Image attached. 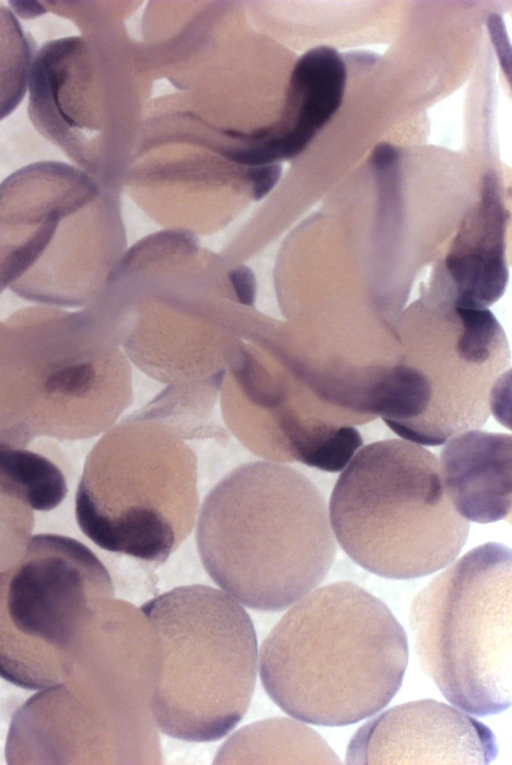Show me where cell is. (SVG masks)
<instances>
[{
  "label": "cell",
  "mask_w": 512,
  "mask_h": 765,
  "mask_svg": "<svg viewBox=\"0 0 512 765\" xmlns=\"http://www.w3.org/2000/svg\"><path fill=\"white\" fill-rule=\"evenodd\" d=\"M159 668V640L141 608L104 600L61 681L16 712L26 750L41 764L161 763L151 710Z\"/></svg>",
  "instance_id": "cell-1"
},
{
  "label": "cell",
  "mask_w": 512,
  "mask_h": 765,
  "mask_svg": "<svg viewBox=\"0 0 512 765\" xmlns=\"http://www.w3.org/2000/svg\"><path fill=\"white\" fill-rule=\"evenodd\" d=\"M407 664V636L391 610L347 581L298 600L260 649L269 697L296 720L329 727L383 709L400 689Z\"/></svg>",
  "instance_id": "cell-2"
},
{
  "label": "cell",
  "mask_w": 512,
  "mask_h": 765,
  "mask_svg": "<svg viewBox=\"0 0 512 765\" xmlns=\"http://www.w3.org/2000/svg\"><path fill=\"white\" fill-rule=\"evenodd\" d=\"M197 547L213 581L263 611H280L313 591L336 556L328 507L303 473L272 461L244 464L207 495Z\"/></svg>",
  "instance_id": "cell-3"
},
{
  "label": "cell",
  "mask_w": 512,
  "mask_h": 765,
  "mask_svg": "<svg viewBox=\"0 0 512 765\" xmlns=\"http://www.w3.org/2000/svg\"><path fill=\"white\" fill-rule=\"evenodd\" d=\"M328 513L343 551L390 579L419 578L448 566L469 533V522L444 490L438 459L407 440L358 449L333 488Z\"/></svg>",
  "instance_id": "cell-4"
},
{
  "label": "cell",
  "mask_w": 512,
  "mask_h": 765,
  "mask_svg": "<svg viewBox=\"0 0 512 765\" xmlns=\"http://www.w3.org/2000/svg\"><path fill=\"white\" fill-rule=\"evenodd\" d=\"M189 436L144 408L113 425L86 459L75 498L100 548L162 564L195 523L197 458Z\"/></svg>",
  "instance_id": "cell-5"
},
{
  "label": "cell",
  "mask_w": 512,
  "mask_h": 765,
  "mask_svg": "<svg viewBox=\"0 0 512 765\" xmlns=\"http://www.w3.org/2000/svg\"><path fill=\"white\" fill-rule=\"evenodd\" d=\"M88 174L41 161L0 184V293L56 306L89 304L109 278L115 216Z\"/></svg>",
  "instance_id": "cell-6"
},
{
  "label": "cell",
  "mask_w": 512,
  "mask_h": 765,
  "mask_svg": "<svg viewBox=\"0 0 512 765\" xmlns=\"http://www.w3.org/2000/svg\"><path fill=\"white\" fill-rule=\"evenodd\" d=\"M141 610L160 645L151 710L157 728L191 742L215 741L245 715L257 677V639L245 609L204 585L174 588Z\"/></svg>",
  "instance_id": "cell-7"
},
{
  "label": "cell",
  "mask_w": 512,
  "mask_h": 765,
  "mask_svg": "<svg viewBox=\"0 0 512 765\" xmlns=\"http://www.w3.org/2000/svg\"><path fill=\"white\" fill-rule=\"evenodd\" d=\"M511 583V549L485 543L431 580L410 607L423 671L447 701L476 716L511 704Z\"/></svg>",
  "instance_id": "cell-8"
},
{
  "label": "cell",
  "mask_w": 512,
  "mask_h": 765,
  "mask_svg": "<svg viewBox=\"0 0 512 765\" xmlns=\"http://www.w3.org/2000/svg\"><path fill=\"white\" fill-rule=\"evenodd\" d=\"M113 596L107 569L81 542L31 538L24 555L0 571V677L33 690L61 681L84 627Z\"/></svg>",
  "instance_id": "cell-9"
},
{
  "label": "cell",
  "mask_w": 512,
  "mask_h": 765,
  "mask_svg": "<svg viewBox=\"0 0 512 765\" xmlns=\"http://www.w3.org/2000/svg\"><path fill=\"white\" fill-rule=\"evenodd\" d=\"M222 411L235 437L267 461L337 472L362 445L350 418L319 401L286 369L250 354L231 364Z\"/></svg>",
  "instance_id": "cell-10"
},
{
  "label": "cell",
  "mask_w": 512,
  "mask_h": 765,
  "mask_svg": "<svg viewBox=\"0 0 512 765\" xmlns=\"http://www.w3.org/2000/svg\"><path fill=\"white\" fill-rule=\"evenodd\" d=\"M28 114L38 132L78 166L111 169L110 84L104 47L90 32L46 42L29 75Z\"/></svg>",
  "instance_id": "cell-11"
},
{
  "label": "cell",
  "mask_w": 512,
  "mask_h": 765,
  "mask_svg": "<svg viewBox=\"0 0 512 765\" xmlns=\"http://www.w3.org/2000/svg\"><path fill=\"white\" fill-rule=\"evenodd\" d=\"M81 354L60 309L30 307L0 323V447L55 436Z\"/></svg>",
  "instance_id": "cell-12"
},
{
  "label": "cell",
  "mask_w": 512,
  "mask_h": 765,
  "mask_svg": "<svg viewBox=\"0 0 512 765\" xmlns=\"http://www.w3.org/2000/svg\"><path fill=\"white\" fill-rule=\"evenodd\" d=\"M497 756L492 731L470 715L434 699L393 706L351 738L347 764H477Z\"/></svg>",
  "instance_id": "cell-13"
},
{
  "label": "cell",
  "mask_w": 512,
  "mask_h": 765,
  "mask_svg": "<svg viewBox=\"0 0 512 765\" xmlns=\"http://www.w3.org/2000/svg\"><path fill=\"white\" fill-rule=\"evenodd\" d=\"M440 455L444 490L467 521L489 523L511 510V435L470 430L446 441Z\"/></svg>",
  "instance_id": "cell-14"
},
{
  "label": "cell",
  "mask_w": 512,
  "mask_h": 765,
  "mask_svg": "<svg viewBox=\"0 0 512 765\" xmlns=\"http://www.w3.org/2000/svg\"><path fill=\"white\" fill-rule=\"evenodd\" d=\"M343 57L329 46L315 47L297 61L281 123L264 142L265 162L301 153L339 109L346 86Z\"/></svg>",
  "instance_id": "cell-15"
},
{
  "label": "cell",
  "mask_w": 512,
  "mask_h": 765,
  "mask_svg": "<svg viewBox=\"0 0 512 765\" xmlns=\"http://www.w3.org/2000/svg\"><path fill=\"white\" fill-rule=\"evenodd\" d=\"M60 469L46 457L24 448L0 447V571L25 553L34 511H49L66 497Z\"/></svg>",
  "instance_id": "cell-16"
},
{
  "label": "cell",
  "mask_w": 512,
  "mask_h": 765,
  "mask_svg": "<svg viewBox=\"0 0 512 765\" xmlns=\"http://www.w3.org/2000/svg\"><path fill=\"white\" fill-rule=\"evenodd\" d=\"M499 191L497 178L487 174L482 200L473 217L479 229L478 241L470 250L451 254L447 259V267L461 289L457 303L486 307L505 289L507 269L502 240L506 212Z\"/></svg>",
  "instance_id": "cell-17"
},
{
  "label": "cell",
  "mask_w": 512,
  "mask_h": 765,
  "mask_svg": "<svg viewBox=\"0 0 512 765\" xmlns=\"http://www.w3.org/2000/svg\"><path fill=\"white\" fill-rule=\"evenodd\" d=\"M216 763L340 764L328 743L312 728L288 718L246 726L219 750Z\"/></svg>",
  "instance_id": "cell-18"
},
{
  "label": "cell",
  "mask_w": 512,
  "mask_h": 765,
  "mask_svg": "<svg viewBox=\"0 0 512 765\" xmlns=\"http://www.w3.org/2000/svg\"><path fill=\"white\" fill-rule=\"evenodd\" d=\"M35 44L14 13L0 4V121L21 103L29 81Z\"/></svg>",
  "instance_id": "cell-19"
},
{
  "label": "cell",
  "mask_w": 512,
  "mask_h": 765,
  "mask_svg": "<svg viewBox=\"0 0 512 765\" xmlns=\"http://www.w3.org/2000/svg\"><path fill=\"white\" fill-rule=\"evenodd\" d=\"M456 311L464 332L457 345V354L464 361L483 366H501L496 356L497 340L502 335L493 314L483 306L457 304Z\"/></svg>",
  "instance_id": "cell-20"
},
{
  "label": "cell",
  "mask_w": 512,
  "mask_h": 765,
  "mask_svg": "<svg viewBox=\"0 0 512 765\" xmlns=\"http://www.w3.org/2000/svg\"><path fill=\"white\" fill-rule=\"evenodd\" d=\"M487 27L500 65L510 78L511 48L502 17L499 14H491L487 20Z\"/></svg>",
  "instance_id": "cell-21"
}]
</instances>
